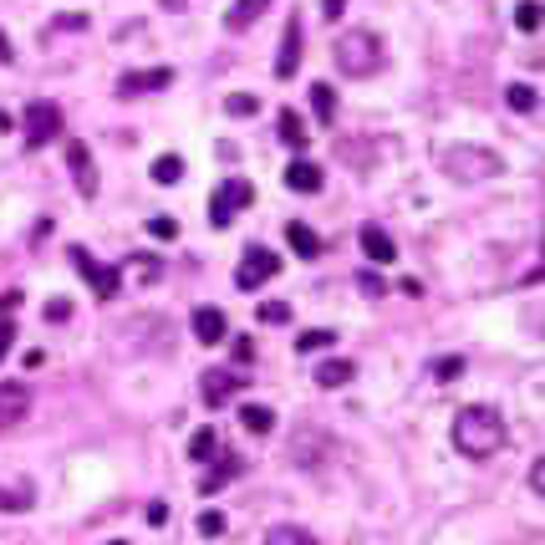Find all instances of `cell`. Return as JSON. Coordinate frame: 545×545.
Masks as SVG:
<instances>
[{
  "instance_id": "obj_25",
  "label": "cell",
  "mask_w": 545,
  "mask_h": 545,
  "mask_svg": "<svg viewBox=\"0 0 545 545\" xmlns=\"http://www.w3.org/2000/svg\"><path fill=\"white\" fill-rule=\"evenodd\" d=\"M505 103L515 107V113H535V107H540V97H535L530 82H510V87H505Z\"/></svg>"
},
{
  "instance_id": "obj_16",
  "label": "cell",
  "mask_w": 545,
  "mask_h": 545,
  "mask_svg": "<svg viewBox=\"0 0 545 545\" xmlns=\"http://www.w3.org/2000/svg\"><path fill=\"white\" fill-rule=\"evenodd\" d=\"M265 11H271V0H234L224 11V31H250Z\"/></svg>"
},
{
  "instance_id": "obj_6",
  "label": "cell",
  "mask_w": 545,
  "mask_h": 545,
  "mask_svg": "<svg viewBox=\"0 0 545 545\" xmlns=\"http://www.w3.org/2000/svg\"><path fill=\"white\" fill-rule=\"evenodd\" d=\"M21 128H26V148H46L52 138H62V107L56 103H31L26 117H21Z\"/></svg>"
},
{
  "instance_id": "obj_3",
  "label": "cell",
  "mask_w": 545,
  "mask_h": 545,
  "mask_svg": "<svg viewBox=\"0 0 545 545\" xmlns=\"http://www.w3.org/2000/svg\"><path fill=\"white\" fill-rule=\"evenodd\" d=\"M443 173H449V179H459V183L500 179V173H505V158L490 154V148H469V144H459V148H449V154H443Z\"/></svg>"
},
{
  "instance_id": "obj_37",
  "label": "cell",
  "mask_w": 545,
  "mask_h": 545,
  "mask_svg": "<svg viewBox=\"0 0 545 545\" xmlns=\"http://www.w3.org/2000/svg\"><path fill=\"white\" fill-rule=\"evenodd\" d=\"M52 31H87V15H56Z\"/></svg>"
},
{
  "instance_id": "obj_28",
  "label": "cell",
  "mask_w": 545,
  "mask_h": 545,
  "mask_svg": "<svg viewBox=\"0 0 545 545\" xmlns=\"http://www.w3.org/2000/svg\"><path fill=\"white\" fill-rule=\"evenodd\" d=\"M515 26L525 31V36L540 31V5H535V0H520V5H515Z\"/></svg>"
},
{
  "instance_id": "obj_24",
  "label": "cell",
  "mask_w": 545,
  "mask_h": 545,
  "mask_svg": "<svg viewBox=\"0 0 545 545\" xmlns=\"http://www.w3.org/2000/svg\"><path fill=\"white\" fill-rule=\"evenodd\" d=\"M312 107H316V123H337V92L326 87V82L312 87Z\"/></svg>"
},
{
  "instance_id": "obj_35",
  "label": "cell",
  "mask_w": 545,
  "mask_h": 545,
  "mask_svg": "<svg viewBox=\"0 0 545 545\" xmlns=\"http://www.w3.org/2000/svg\"><path fill=\"white\" fill-rule=\"evenodd\" d=\"M459 372H464V357H439V362H433V377H439V382H454Z\"/></svg>"
},
{
  "instance_id": "obj_15",
  "label": "cell",
  "mask_w": 545,
  "mask_h": 545,
  "mask_svg": "<svg viewBox=\"0 0 545 545\" xmlns=\"http://www.w3.org/2000/svg\"><path fill=\"white\" fill-rule=\"evenodd\" d=\"M326 183L322 164H312V158H296V164H286V189H296V194H316Z\"/></svg>"
},
{
  "instance_id": "obj_2",
  "label": "cell",
  "mask_w": 545,
  "mask_h": 545,
  "mask_svg": "<svg viewBox=\"0 0 545 545\" xmlns=\"http://www.w3.org/2000/svg\"><path fill=\"white\" fill-rule=\"evenodd\" d=\"M332 56H337V66L347 72V77H377L382 72V62H388V46H382V36L367 26H352L337 36V46H332Z\"/></svg>"
},
{
  "instance_id": "obj_21",
  "label": "cell",
  "mask_w": 545,
  "mask_h": 545,
  "mask_svg": "<svg viewBox=\"0 0 545 545\" xmlns=\"http://www.w3.org/2000/svg\"><path fill=\"white\" fill-rule=\"evenodd\" d=\"M220 433L214 429H194V439H189V459H194V464H209V459H220Z\"/></svg>"
},
{
  "instance_id": "obj_44",
  "label": "cell",
  "mask_w": 545,
  "mask_h": 545,
  "mask_svg": "<svg viewBox=\"0 0 545 545\" xmlns=\"http://www.w3.org/2000/svg\"><path fill=\"white\" fill-rule=\"evenodd\" d=\"M107 545H128V540H107Z\"/></svg>"
},
{
  "instance_id": "obj_42",
  "label": "cell",
  "mask_w": 545,
  "mask_h": 545,
  "mask_svg": "<svg viewBox=\"0 0 545 545\" xmlns=\"http://www.w3.org/2000/svg\"><path fill=\"white\" fill-rule=\"evenodd\" d=\"M0 62H15V46H11L5 36H0Z\"/></svg>"
},
{
  "instance_id": "obj_31",
  "label": "cell",
  "mask_w": 545,
  "mask_h": 545,
  "mask_svg": "<svg viewBox=\"0 0 545 545\" xmlns=\"http://www.w3.org/2000/svg\"><path fill=\"white\" fill-rule=\"evenodd\" d=\"M41 316H46V322H52V326L72 322V301H66V296H52V301H46V306H41Z\"/></svg>"
},
{
  "instance_id": "obj_20",
  "label": "cell",
  "mask_w": 545,
  "mask_h": 545,
  "mask_svg": "<svg viewBox=\"0 0 545 545\" xmlns=\"http://www.w3.org/2000/svg\"><path fill=\"white\" fill-rule=\"evenodd\" d=\"M286 240H291V250H296L301 260H316V255H322V240H316V230H306L301 220L286 224Z\"/></svg>"
},
{
  "instance_id": "obj_32",
  "label": "cell",
  "mask_w": 545,
  "mask_h": 545,
  "mask_svg": "<svg viewBox=\"0 0 545 545\" xmlns=\"http://www.w3.org/2000/svg\"><path fill=\"white\" fill-rule=\"evenodd\" d=\"M128 271H138L144 281H158V275H164V265H158V255H128Z\"/></svg>"
},
{
  "instance_id": "obj_43",
  "label": "cell",
  "mask_w": 545,
  "mask_h": 545,
  "mask_svg": "<svg viewBox=\"0 0 545 545\" xmlns=\"http://www.w3.org/2000/svg\"><path fill=\"white\" fill-rule=\"evenodd\" d=\"M0 133H11V117H5V113H0Z\"/></svg>"
},
{
  "instance_id": "obj_22",
  "label": "cell",
  "mask_w": 545,
  "mask_h": 545,
  "mask_svg": "<svg viewBox=\"0 0 545 545\" xmlns=\"http://www.w3.org/2000/svg\"><path fill=\"white\" fill-rule=\"evenodd\" d=\"M240 423H245V433H260V439H265V433L275 429V413L265 402H245V408H240Z\"/></svg>"
},
{
  "instance_id": "obj_40",
  "label": "cell",
  "mask_w": 545,
  "mask_h": 545,
  "mask_svg": "<svg viewBox=\"0 0 545 545\" xmlns=\"http://www.w3.org/2000/svg\"><path fill=\"white\" fill-rule=\"evenodd\" d=\"M342 11H347V0H322V15H326V21H342Z\"/></svg>"
},
{
  "instance_id": "obj_5",
  "label": "cell",
  "mask_w": 545,
  "mask_h": 545,
  "mask_svg": "<svg viewBox=\"0 0 545 545\" xmlns=\"http://www.w3.org/2000/svg\"><path fill=\"white\" fill-rule=\"evenodd\" d=\"M275 275H281V255H275V250H265V245H245V255H240V271H234V286L255 296V291L265 286V281H275Z\"/></svg>"
},
{
  "instance_id": "obj_18",
  "label": "cell",
  "mask_w": 545,
  "mask_h": 545,
  "mask_svg": "<svg viewBox=\"0 0 545 545\" xmlns=\"http://www.w3.org/2000/svg\"><path fill=\"white\" fill-rule=\"evenodd\" d=\"M240 469H245V464H240V454H224V449H220V464L209 469L204 480H199V490H204V494H220V490H224V480H234Z\"/></svg>"
},
{
  "instance_id": "obj_17",
  "label": "cell",
  "mask_w": 545,
  "mask_h": 545,
  "mask_svg": "<svg viewBox=\"0 0 545 545\" xmlns=\"http://www.w3.org/2000/svg\"><path fill=\"white\" fill-rule=\"evenodd\" d=\"M316 388H342V382H352L357 377V362H347V357H326V362H316Z\"/></svg>"
},
{
  "instance_id": "obj_9",
  "label": "cell",
  "mask_w": 545,
  "mask_h": 545,
  "mask_svg": "<svg viewBox=\"0 0 545 545\" xmlns=\"http://www.w3.org/2000/svg\"><path fill=\"white\" fill-rule=\"evenodd\" d=\"M173 87V66H148V72H123L117 97H144V92H164Z\"/></svg>"
},
{
  "instance_id": "obj_14",
  "label": "cell",
  "mask_w": 545,
  "mask_h": 545,
  "mask_svg": "<svg viewBox=\"0 0 545 545\" xmlns=\"http://www.w3.org/2000/svg\"><path fill=\"white\" fill-rule=\"evenodd\" d=\"M357 240H362V255L377 260V265L398 260V245H392V234L382 230V224H362V230H357Z\"/></svg>"
},
{
  "instance_id": "obj_34",
  "label": "cell",
  "mask_w": 545,
  "mask_h": 545,
  "mask_svg": "<svg viewBox=\"0 0 545 545\" xmlns=\"http://www.w3.org/2000/svg\"><path fill=\"white\" fill-rule=\"evenodd\" d=\"M0 510H31V484H21V490H0Z\"/></svg>"
},
{
  "instance_id": "obj_19",
  "label": "cell",
  "mask_w": 545,
  "mask_h": 545,
  "mask_svg": "<svg viewBox=\"0 0 545 545\" xmlns=\"http://www.w3.org/2000/svg\"><path fill=\"white\" fill-rule=\"evenodd\" d=\"M275 133H281V144L296 148V154H306V117L296 113V107H286L281 113V123H275Z\"/></svg>"
},
{
  "instance_id": "obj_29",
  "label": "cell",
  "mask_w": 545,
  "mask_h": 545,
  "mask_svg": "<svg viewBox=\"0 0 545 545\" xmlns=\"http://www.w3.org/2000/svg\"><path fill=\"white\" fill-rule=\"evenodd\" d=\"M255 322H265V326H286V322H291V306H286V301H260Z\"/></svg>"
},
{
  "instance_id": "obj_33",
  "label": "cell",
  "mask_w": 545,
  "mask_h": 545,
  "mask_svg": "<svg viewBox=\"0 0 545 545\" xmlns=\"http://www.w3.org/2000/svg\"><path fill=\"white\" fill-rule=\"evenodd\" d=\"M199 535H204V540H220V535H224V515H220V510H204V515H199Z\"/></svg>"
},
{
  "instance_id": "obj_26",
  "label": "cell",
  "mask_w": 545,
  "mask_h": 545,
  "mask_svg": "<svg viewBox=\"0 0 545 545\" xmlns=\"http://www.w3.org/2000/svg\"><path fill=\"white\" fill-rule=\"evenodd\" d=\"M179 179H183V158L179 154L154 158V183H179Z\"/></svg>"
},
{
  "instance_id": "obj_38",
  "label": "cell",
  "mask_w": 545,
  "mask_h": 545,
  "mask_svg": "<svg viewBox=\"0 0 545 545\" xmlns=\"http://www.w3.org/2000/svg\"><path fill=\"white\" fill-rule=\"evenodd\" d=\"M357 281H362V291H367V296H382V291H388V281H382V275H372V271H362Z\"/></svg>"
},
{
  "instance_id": "obj_27",
  "label": "cell",
  "mask_w": 545,
  "mask_h": 545,
  "mask_svg": "<svg viewBox=\"0 0 545 545\" xmlns=\"http://www.w3.org/2000/svg\"><path fill=\"white\" fill-rule=\"evenodd\" d=\"M332 342H337V332L316 326V332H301V337H296V352H301V357H306V352H326Z\"/></svg>"
},
{
  "instance_id": "obj_4",
  "label": "cell",
  "mask_w": 545,
  "mask_h": 545,
  "mask_svg": "<svg viewBox=\"0 0 545 545\" xmlns=\"http://www.w3.org/2000/svg\"><path fill=\"white\" fill-rule=\"evenodd\" d=\"M250 204H255V183L250 179H224L220 189L209 194V224H214V230H230Z\"/></svg>"
},
{
  "instance_id": "obj_41",
  "label": "cell",
  "mask_w": 545,
  "mask_h": 545,
  "mask_svg": "<svg viewBox=\"0 0 545 545\" xmlns=\"http://www.w3.org/2000/svg\"><path fill=\"white\" fill-rule=\"evenodd\" d=\"M15 342V322H0V362H5V347Z\"/></svg>"
},
{
  "instance_id": "obj_8",
  "label": "cell",
  "mask_w": 545,
  "mask_h": 545,
  "mask_svg": "<svg viewBox=\"0 0 545 545\" xmlns=\"http://www.w3.org/2000/svg\"><path fill=\"white\" fill-rule=\"evenodd\" d=\"M240 388H245V372H224V367H209V372L199 377V398H204V408H224V398H234Z\"/></svg>"
},
{
  "instance_id": "obj_10",
  "label": "cell",
  "mask_w": 545,
  "mask_h": 545,
  "mask_svg": "<svg viewBox=\"0 0 545 545\" xmlns=\"http://www.w3.org/2000/svg\"><path fill=\"white\" fill-rule=\"evenodd\" d=\"M66 169H72V183H77V194L82 199H92L97 194V169H92V148L87 144H66Z\"/></svg>"
},
{
  "instance_id": "obj_23",
  "label": "cell",
  "mask_w": 545,
  "mask_h": 545,
  "mask_svg": "<svg viewBox=\"0 0 545 545\" xmlns=\"http://www.w3.org/2000/svg\"><path fill=\"white\" fill-rule=\"evenodd\" d=\"M265 545H322L312 530H301V525H271L265 530Z\"/></svg>"
},
{
  "instance_id": "obj_1",
  "label": "cell",
  "mask_w": 545,
  "mask_h": 545,
  "mask_svg": "<svg viewBox=\"0 0 545 545\" xmlns=\"http://www.w3.org/2000/svg\"><path fill=\"white\" fill-rule=\"evenodd\" d=\"M510 429H505V413L490 408V402H469L454 413V449L464 459H494L505 449Z\"/></svg>"
},
{
  "instance_id": "obj_39",
  "label": "cell",
  "mask_w": 545,
  "mask_h": 545,
  "mask_svg": "<svg viewBox=\"0 0 545 545\" xmlns=\"http://www.w3.org/2000/svg\"><path fill=\"white\" fill-rule=\"evenodd\" d=\"M234 362H255V342L250 337H234Z\"/></svg>"
},
{
  "instance_id": "obj_30",
  "label": "cell",
  "mask_w": 545,
  "mask_h": 545,
  "mask_svg": "<svg viewBox=\"0 0 545 545\" xmlns=\"http://www.w3.org/2000/svg\"><path fill=\"white\" fill-rule=\"evenodd\" d=\"M224 113H230V117H255L260 103L250 97V92H230V97H224Z\"/></svg>"
},
{
  "instance_id": "obj_13",
  "label": "cell",
  "mask_w": 545,
  "mask_h": 545,
  "mask_svg": "<svg viewBox=\"0 0 545 545\" xmlns=\"http://www.w3.org/2000/svg\"><path fill=\"white\" fill-rule=\"evenodd\" d=\"M194 337L204 342V347H220V342L230 337V316H224L220 306H199L194 312Z\"/></svg>"
},
{
  "instance_id": "obj_11",
  "label": "cell",
  "mask_w": 545,
  "mask_h": 545,
  "mask_svg": "<svg viewBox=\"0 0 545 545\" xmlns=\"http://www.w3.org/2000/svg\"><path fill=\"white\" fill-rule=\"evenodd\" d=\"M31 413V392L21 382H0V433H11L15 423H26Z\"/></svg>"
},
{
  "instance_id": "obj_36",
  "label": "cell",
  "mask_w": 545,
  "mask_h": 545,
  "mask_svg": "<svg viewBox=\"0 0 545 545\" xmlns=\"http://www.w3.org/2000/svg\"><path fill=\"white\" fill-rule=\"evenodd\" d=\"M148 234H154V240H173V234H179V224H173L169 214H154V220H148Z\"/></svg>"
},
{
  "instance_id": "obj_12",
  "label": "cell",
  "mask_w": 545,
  "mask_h": 545,
  "mask_svg": "<svg viewBox=\"0 0 545 545\" xmlns=\"http://www.w3.org/2000/svg\"><path fill=\"white\" fill-rule=\"evenodd\" d=\"M301 72V15L286 21V36H281V56H275V77L291 82Z\"/></svg>"
},
{
  "instance_id": "obj_7",
  "label": "cell",
  "mask_w": 545,
  "mask_h": 545,
  "mask_svg": "<svg viewBox=\"0 0 545 545\" xmlns=\"http://www.w3.org/2000/svg\"><path fill=\"white\" fill-rule=\"evenodd\" d=\"M72 265L87 275V286L97 291V301H113L117 291H123V271H117V265H97V260H92L82 245H72Z\"/></svg>"
}]
</instances>
